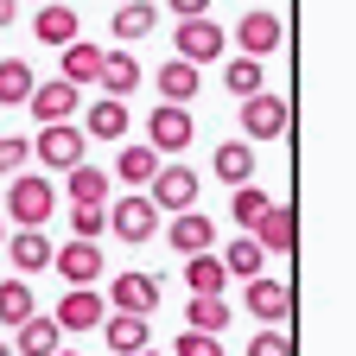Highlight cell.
<instances>
[{"instance_id": "obj_34", "label": "cell", "mask_w": 356, "mask_h": 356, "mask_svg": "<svg viewBox=\"0 0 356 356\" xmlns=\"http://www.w3.org/2000/svg\"><path fill=\"white\" fill-rule=\"evenodd\" d=\"M89 134H96V140H121V134H127V108L121 102H89Z\"/></svg>"}, {"instance_id": "obj_36", "label": "cell", "mask_w": 356, "mask_h": 356, "mask_svg": "<svg viewBox=\"0 0 356 356\" xmlns=\"http://www.w3.org/2000/svg\"><path fill=\"white\" fill-rule=\"evenodd\" d=\"M26 159H32V140H26V134H0V178H13Z\"/></svg>"}, {"instance_id": "obj_43", "label": "cell", "mask_w": 356, "mask_h": 356, "mask_svg": "<svg viewBox=\"0 0 356 356\" xmlns=\"http://www.w3.org/2000/svg\"><path fill=\"white\" fill-rule=\"evenodd\" d=\"M140 356H159V350H140Z\"/></svg>"}, {"instance_id": "obj_25", "label": "cell", "mask_w": 356, "mask_h": 356, "mask_svg": "<svg viewBox=\"0 0 356 356\" xmlns=\"http://www.w3.org/2000/svg\"><path fill=\"white\" fill-rule=\"evenodd\" d=\"M96 76H102V44H89V38L64 44V83L83 89V83H96Z\"/></svg>"}, {"instance_id": "obj_33", "label": "cell", "mask_w": 356, "mask_h": 356, "mask_svg": "<svg viewBox=\"0 0 356 356\" xmlns=\"http://www.w3.org/2000/svg\"><path fill=\"white\" fill-rule=\"evenodd\" d=\"M32 312L38 305H32V286L26 280H0V325H26Z\"/></svg>"}, {"instance_id": "obj_19", "label": "cell", "mask_w": 356, "mask_h": 356, "mask_svg": "<svg viewBox=\"0 0 356 356\" xmlns=\"http://www.w3.org/2000/svg\"><path fill=\"white\" fill-rule=\"evenodd\" d=\"M96 83L108 89V102H127L134 89H140V58L134 51H102V76Z\"/></svg>"}, {"instance_id": "obj_2", "label": "cell", "mask_w": 356, "mask_h": 356, "mask_svg": "<svg viewBox=\"0 0 356 356\" xmlns=\"http://www.w3.org/2000/svg\"><path fill=\"white\" fill-rule=\"evenodd\" d=\"M38 165H51V172H70L89 159V140H83V127L76 121H51V127H38V140H32Z\"/></svg>"}, {"instance_id": "obj_45", "label": "cell", "mask_w": 356, "mask_h": 356, "mask_svg": "<svg viewBox=\"0 0 356 356\" xmlns=\"http://www.w3.org/2000/svg\"><path fill=\"white\" fill-rule=\"evenodd\" d=\"M38 7H44V0H38Z\"/></svg>"}, {"instance_id": "obj_38", "label": "cell", "mask_w": 356, "mask_h": 356, "mask_svg": "<svg viewBox=\"0 0 356 356\" xmlns=\"http://www.w3.org/2000/svg\"><path fill=\"white\" fill-rule=\"evenodd\" d=\"M248 356H293V337L286 331H254L248 337Z\"/></svg>"}, {"instance_id": "obj_17", "label": "cell", "mask_w": 356, "mask_h": 356, "mask_svg": "<svg viewBox=\"0 0 356 356\" xmlns=\"http://www.w3.org/2000/svg\"><path fill=\"white\" fill-rule=\"evenodd\" d=\"M210 172H216L229 191H236V185H254V147H248V140H222V147L210 153Z\"/></svg>"}, {"instance_id": "obj_22", "label": "cell", "mask_w": 356, "mask_h": 356, "mask_svg": "<svg viewBox=\"0 0 356 356\" xmlns=\"http://www.w3.org/2000/svg\"><path fill=\"white\" fill-rule=\"evenodd\" d=\"M7 254H13L19 274H44V267H51V236L44 229H19V236H7Z\"/></svg>"}, {"instance_id": "obj_16", "label": "cell", "mask_w": 356, "mask_h": 356, "mask_svg": "<svg viewBox=\"0 0 356 356\" xmlns=\"http://www.w3.org/2000/svg\"><path fill=\"white\" fill-rule=\"evenodd\" d=\"M280 38H286L280 13H242V26H236L242 58H267V51H280Z\"/></svg>"}, {"instance_id": "obj_24", "label": "cell", "mask_w": 356, "mask_h": 356, "mask_svg": "<svg viewBox=\"0 0 356 356\" xmlns=\"http://www.w3.org/2000/svg\"><path fill=\"white\" fill-rule=\"evenodd\" d=\"M153 83H159V102H172V108H185V102L197 96V70H191V64H178V58H172V64H159V70H153Z\"/></svg>"}, {"instance_id": "obj_5", "label": "cell", "mask_w": 356, "mask_h": 356, "mask_svg": "<svg viewBox=\"0 0 356 356\" xmlns=\"http://www.w3.org/2000/svg\"><path fill=\"white\" fill-rule=\"evenodd\" d=\"M242 305L254 312L267 331H274V325H286V318H293V286H286V280H274V274H254V280L242 286Z\"/></svg>"}, {"instance_id": "obj_13", "label": "cell", "mask_w": 356, "mask_h": 356, "mask_svg": "<svg viewBox=\"0 0 356 356\" xmlns=\"http://www.w3.org/2000/svg\"><path fill=\"white\" fill-rule=\"evenodd\" d=\"M13 356H58L64 350V331H58V318L51 312H32L26 325H13V343H7Z\"/></svg>"}, {"instance_id": "obj_9", "label": "cell", "mask_w": 356, "mask_h": 356, "mask_svg": "<svg viewBox=\"0 0 356 356\" xmlns=\"http://www.w3.org/2000/svg\"><path fill=\"white\" fill-rule=\"evenodd\" d=\"M26 108H32L44 127H51V121H76V108H83V89H70L64 76H51V83H32Z\"/></svg>"}, {"instance_id": "obj_27", "label": "cell", "mask_w": 356, "mask_h": 356, "mask_svg": "<svg viewBox=\"0 0 356 356\" xmlns=\"http://www.w3.org/2000/svg\"><path fill=\"white\" fill-rule=\"evenodd\" d=\"M261 83H267V70H261V58H229V70H222V89H229L236 102H248V96H261Z\"/></svg>"}, {"instance_id": "obj_28", "label": "cell", "mask_w": 356, "mask_h": 356, "mask_svg": "<svg viewBox=\"0 0 356 356\" xmlns=\"http://www.w3.org/2000/svg\"><path fill=\"white\" fill-rule=\"evenodd\" d=\"M185 280H191V299H222V286H229V274H222L216 254H191Z\"/></svg>"}, {"instance_id": "obj_6", "label": "cell", "mask_w": 356, "mask_h": 356, "mask_svg": "<svg viewBox=\"0 0 356 356\" xmlns=\"http://www.w3.org/2000/svg\"><path fill=\"white\" fill-rule=\"evenodd\" d=\"M191 127H197V121H191V108L159 102V108L147 115V147H153L159 159H165V153H185V147H191Z\"/></svg>"}, {"instance_id": "obj_12", "label": "cell", "mask_w": 356, "mask_h": 356, "mask_svg": "<svg viewBox=\"0 0 356 356\" xmlns=\"http://www.w3.org/2000/svg\"><path fill=\"white\" fill-rule=\"evenodd\" d=\"M254 248L261 254H293L299 248V222H293V204H267V216L254 222Z\"/></svg>"}, {"instance_id": "obj_39", "label": "cell", "mask_w": 356, "mask_h": 356, "mask_svg": "<svg viewBox=\"0 0 356 356\" xmlns=\"http://www.w3.org/2000/svg\"><path fill=\"white\" fill-rule=\"evenodd\" d=\"M178 19H210V0H165Z\"/></svg>"}, {"instance_id": "obj_11", "label": "cell", "mask_w": 356, "mask_h": 356, "mask_svg": "<svg viewBox=\"0 0 356 356\" xmlns=\"http://www.w3.org/2000/svg\"><path fill=\"white\" fill-rule=\"evenodd\" d=\"M108 299H115V312H127V318H153L159 312V274H115Z\"/></svg>"}, {"instance_id": "obj_41", "label": "cell", "mask_w": 356, "mask_h": 356, "mask_svg": "<svg viewBox=\"0 0 356 356\" xmlns=\"http://www.w3.org/2000/svg\"><path fill=\"white\" fill-rule=\"evenodd\" d=\"M0 248H7V216H0Z\"/></svg>"}, {"instance_id": "obj_32", "label": "cell", "mask_w": 356, "mask_h": 356, "mask_svg": "<svg viewBox=\"0 0 356 356\" xmlns=\"http://www.w3.org/2000/svg\"><path fill=\"white\" fill-rule=\"evenodd\" d=\"M267 204H274V197H267L261 185H236V197H229V222H242V236H248L254 222L267 216Z\"/></svg>"}, {"instance_id": "obj_29", "label": "cell", "mask_w": 356, "mask_h": 356, "mask_svg": "<svg viewBox=\"0 0 356 356\" xmlns=\"http://www.w3.org/2000/svg\"><path fill=\"white\" fill-rule=\"evenodd\" d=\"M222 325H236V318H229V299H191V305H185V331L222 337Z\"/></svg>"}, {"instance_id": "obj_18", "label": "cell", "mask_w": 356, "mask_h": 356, "mask_svg": "<svg viewBox=\"0 0 356 356\" xmlns=\"http://www.w3.org/2000/svg\"><path fill=\"white\" fill-rule=\"evenodd\" d=\"M32 32H38L44 44H58V51H64V44H76V38H83V19L64 7V0H44L38 19H32Z\"/></svg>"}, {"instance_id": "obj_44", "label": "cell", "mask_w": 356, "mask_h": 356, "mask_svg": "<svg viewBox=\"0 0 356 356\" xmlns=\"http://www.w3.org/2000/svg\"><path fill=\"white\" fill-rule=\"evenodd\" d=\"M58 356H76V350H58Z\"/></svg>"}, {"instance_id": "obj_7", "label": "cell", "mask_w": 356, "mask_h": 356, "mask_svg": "<svg viewBox=\"0 0 356 356\" xmlns=\"http://www.w3.org/2000/svg\"><path fill=\"white\" fill-rule=\"evenodd\" d=\"M108 229H115L121 242H134V248H140V242L159 229V210L147 204V191H134V197H115V204H108Z\"/></svg>"}, {"instance_id": "obj_21", "label": "cell", "mask_w": 356, "mask_h": 356, "mask_svg": "<svg viewBox=\"0 0 356 356\" xmlns=\"http://www.w3.org/2000/svg\"><path fill=\"white\" fill-rule=\"evenodd\" d=\"M64 185H70V197H76V204H96V210H108L115 178H108L102 165H89V159H83V165H70V172H64Z\"/></svg>"}, {"instance_id": "obj_23", "label": "cell", "mask_w": 356, "mask_h": 356, "mask_svg": "<svg viewBox=\"0 0 356 356\" xmlns=\"http://www.w3.org/2000/svg\"><path fill=\"white\" fill-rule=\"evenodd\" d=\"M102 343L115 356H140L147 350V318H127V312H108L102 318Z\"/></svg>"}, {"instance_id": "obj_35", "label": "cell", "mask_w": 356, "mask_h": 356, "mask_svg": "<svg viewBox=\"0 0 356 356\" xmlns=\"http://www.w3.org/2000/svg\"><path fill=\"white\" fill-rule=\"evenodd\" d=\"M70 229H76V242H96V236L108 229V210H96V204H76V210H70Z\"/></svg>"}, {"instance_id": "obj_15", "label": "cell", "mask_w": 356, "mask_h": 356, "mask_svg": "<svg viewBox=\"0 0 356 356\" xmlns=\"http://www.w3.org/2000/svg\"><path fill=\"white\" fill-rule=\"evenodd\" d=\"M51 267H58L70 286H96V274H108L96 242H64V248H51Z\"/></svg>"}, {"instance_id": "obj_40", "label": "cell", "mask_w": 356, "mask_h": 356, "mask_svg": "<svg viewBox=\"0 0 356 356\" xmlns=\"http://www.w3.org/2000/svg\"><path fill=\"white\" fill-rule=\"evenodd\" d=\"M13 13H19V0H0V26H7Z\"/></svg>"}, {"instance_id": "obj_20", "label": "cell", "mask_w": 356, "mask_h": 356, "mask_svg": "<svg viewBox=\"0 0 356 356\" xmlns=\"http://www.w3.org/2000/svg\"><path fill=\"white\" fill-rule=\"evenodd\" d=\"M159 165H165V159H159L147 140H140V147L127 140V147L115 153V172H108V178H121V185H134V191H140V185H153V172H159Z\"/></svg>"}, {"instance_id": "obj_8", "label": "cell", "mask_w": 356, "mask_h": 356, "mask_svg": "<svg viewBox=\"0 0 356 356\" xmlns=\"http://www.w3.org/2000/svg\"><path fill=\"white\" fill-rule=\"evenodd\" d=\"M51 318H58V331H96V325L108 318V299H102L96 286H70V293L58 299Z\"/></svg>"}, {"instance_id": "obj_10", "label": "cell", "mask_w": 356, "mask_h": 356, "mask_svg": "<svg viewBox=\"0 0 356 356\" xmlns=\"http://www.w3.org/2000/svg\"><path fill=\"white\" fill-rule=\"evenodd\" d=\"M286 96H267V89H261V96H248L242 102V134H248V140H280V134H286Z\"/></svg>"}, {"instance_id": "obj_42", "label": "cell", "mask_w": 356, "mask_h": 356, "mask_svg": "<svg viewBox=\"0 0 356 356\" xmlns=\"http://www.w3.org/2000/svg\"><path fill=\"white\" fill-rule=\"evenodd\" d=\"M0 356H13V350H7V343H0Z\"/></svg>"}, {"instance_id": "obj_31", "label": "cell", "mask_w": 356, "mask_h": 356, "mask_svg": "<svg viewBox=\"0 0 356 356\" xmlns=\"http://www.w3.org/2000/svg\"><path fill=\"white\" fill-rule=\"evenodd\" d=\"M216 261H222V274H229V280H254V274H261V261H267V254L254 248V236H236V242H229V248H222Z\"/></svg>"}, {"instance_id": "obj_3", "label": "cell", "mask_w": 356, "mask_h": 356, "mask_svg": "<svg viewBox=\"0 0 356 356\" xmlns=\"http://www.w3.org/2000/svg\"><path fill=\"white\" fill-rule=\"evenodd\" d=\"M172 44H178V64H216L222 51H229V32H222L216 19H178V32H172Z\"/></svg>"}, {"instance_id": "obj_26", "label": "cell", "mask_w": 356, "mask_h": 356, "mask_svg": "<svg viewBox=\"0 0 356 356\" xmlns=\"http://www.w3.org/2000/svg\"><path fill=\"white\" fill-rule=\"evenodd\" d=\"M32 83H38V70H32V64H19V58H0V108H26Z\"/></svg>"}, {"instance_id": "obj_1", "label": "cell", "mask_w": 356, "mask_h": 356, "mask_svg": "<svg viewBox=\"0 0 356 356\" xmlns=\"http://www.w3.org/2000/svg\"><path fill=\"white\" fill-rule=\"evenodd\" d=\"M58 210V191H51V178H38V172H13V185H7V222H19V229H44Z\"/></svg>"}, {"instance_id": "obj_30", "label": "cell", "mask_w": 356, "mask_h": 356, "mask_svg": "<svg viewBox=\"0 0 356 356\" xmlns=\"http://www.w3.org/2000/svg\"><path fill=\"white\" fill-rule=\"evenodd\" d=\"M153 19H159V13H153V0H127V7H115L108 26H115L121 44H134V38H147V32H153Z\"/></svg>"}, {"instance_id": "obj_14", "label": "cell", "mask_w": 356, "mask_h": 356, "mask_svg": "<svg viewBox=\"0 0 356 356\" xmlns=\"http://www.w3.org/2000/svg\"><path fill=\"white\" fill-rule=\"evenodd\" d=\"M165 242H172L178 254H185V261H191V254H210V242H216V222H210L204 210H178V216L165 222Z\"/></svg>"}, {"instance_id": "obj_37", "label": "cell", "mask_w": 356, "mask_h": 356, "mask_svg": "<svg viewBox=\"0 0 356 356\" xmlns=\"http://www.w3.org/2000/svg\"><path fill=\"white\" fill-rule=\"evenodd\" d=\"M172 356H222V337H204V331H178Z\"/></svg>"}, {"instance_id": "obj_4", "label": "cell", "mask_w": 356, "mask_h": 356, "mask_svg": "<svg viewBox=\"0 0 356 356\" xmlns=\"http://www.w3.org/2000/svg\"><path fill=\"white\" fill-rule=\"evenodd\" d=\"M147 204L159 216H178V210H197V172L191 165H159L153 185H147Z\"/></svg>"}]
</instances>
